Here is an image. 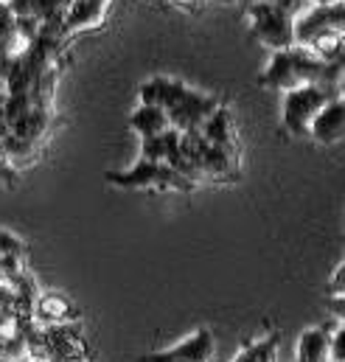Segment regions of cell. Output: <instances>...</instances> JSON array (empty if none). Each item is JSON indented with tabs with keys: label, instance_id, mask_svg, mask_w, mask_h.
<instances>
[{
	"label": "cell",
	"instance_id": "1",
	"mask_svg": "<svg viewBox=\"0 0 345 362\" xmlns=\"http://www.w3.org/2000/svg\"><path fill=\"white\" fill-rule=\"evenodd\" d=\"M326 62H320L306 45L303 48H286V51H272V59L267 71L261 74V85L275 88V90H295L300 85H317Z\"/></svg>",
	"mask_w": 345,
	"mask_h": 362
},
{
	"label": "cell",
	"instance_id": "2",
	"mask_svg": "<svg viewBox=\"0 0 345 362\" xmlns=\"http://www.w3.org/2000/svg\"><path fill=\"white\" fill-rule=\"evenodd\" d=\"M247 23L253 28V34L259 37L261 45H267L269 51H286L295 45V34H292V23L278 6L272 3H250L247 6Z\"/></svg>",
	"mask_w": 345,
	"mask_h": 362
},
{
	"label": "cell",
	"instance_id": "3",
	"mask_svg": "<svg viewBox=\"0 0 345 362\" xmlns=\"http://www.w3.org/2000/svg\"><path fill=\"white\" fill-rule=\"evenodd\" d=\"M329 98H337V95H332V93L317 88V85H300V88H295V90H286L283 104H281L283 129H286L289 135H306L312 118L317 115V110H320Z\"/></svg>",
	"mask_w": 345,
	"mask_h": 362
},
{
	"label": "cell",
	"instance_id": "4",
	"mask_svg": "<svg viewBox=\"0 0 345 362\" xmlns=\"http://www.w3.org/2000/svg\"><path fill=\"white\" fill-rule=\"evenodd\" d=\"M107 182L121 185V188H177V191H188L194 188V182L182 175H177L166 163H149V160H138L129 172H110Z\"/></svg>",
	"mask_w": 345,
	"mask_h": 362
},
{
	"label": "cell",
	"instance_id": "5",
	"mask_svg": "<svg viewBox=\"0 0 345 362\" xmlns=\"http://www.w3.org/2000/svg\"><path fill=\"white\" fill-rule=\"evenodd\" d=\"M326 31H343V3H337V6H309L292 23L295 45H309L315 37H320Z\"/></svg>",
	"mask_w": 345,
	"mask_h": 362
},
{
	"label": "cell",
	"instance_id": "6",
	"mask_svg": "<svg viewBox=\"0 0 345 362\" xmlns=\"http://www.w3.org/2000/svg\"><path fill=\"white\" fill-rule=\"evenodd\" d=\"M216 351L214 334L208 329H197L191 337H185L182 343H177L166 351H155L141 357V362H211Z\"/></svg>",
	"mask_w": 345,
	"mask_h": 362
},
{
	"label": "cell",
	"instance_id": "7",
	"mask_svg": "<svg viewBox=\"0 0 345 362\" xmlns=\"http://www.w3.org/2000/svg\"><path fill=\"white\" fill-rule=\"evenodd\" d=\"M219 104L211 98V95H202V93H194V90H185L172 107L166 110L169 115V127L185 132V129H199L202 121L216 110Z\"/></svg>",
	"mask_w": 345,
	"mask_h": 362
},
{
	"label": "cell",
	"instance_id": "8",
	"mask_svg": "<svg viewBox=\"0 0 345 362\" xmlns=\"http://www.w3.org/2000/svg\"><path fill=\"white\" fill-rule=\"evenodd\" d=\"M306 135H312L317 144H323V146H332V144H337V141H343L345 135V104L343 98H329L320 110H317V115L312 118V124H309V132Z\"/></svg>",
	"mask_w": 345,
	"mask_h": 362
},
{
	"label": "cell",
	"instance_id": "9",
	"mask_svg": "<svg viewBox=\"0 0 345 362\" xmlns=\"http://www.w3.org/2000/svg\"><path fill=\"white\" fill-rule=\"evenodd\" d=\"M34 309H37L34 315H37L45 326H59V323H76V320H79V309H76L65 295H57V292L42 295Z\"/></svg>",
	"mask_w": 345,
	"mask_h": 362
},
{
	"label": "cell",
	"instance_id": "10",
	"mask_svg": "<svg viewBox=\"0 0 345 362\" xmlns=\"http://www.w3.org/2000/svg\"><path fill=\"white\" fill-rule=\"evenodd\" d=\"M199 135L205 138V144L219 146V149H225V152H233V124H230L228 110L216 107V110L202 121Z\"/></svg>",
	"mask_w": 345,
	"mask_h": 362
},
{
	"label": "cell",
	"instance_id": "11",
	"mask_svg": "<svg viewBox=\"0 0 345 362\" xmlns=\"http://www.w3.org/2000/svg\"><path fill=\"white\" fill-rule=\"evenodd\" d=\"M129 127L135 135L141 138H155L160 132L169 129V115L163 107H155V104H141L132 115H129Z\"/></svg>",
	"mask_w": 345,
	"mask_h": 362
},
{
	"label": "cell",
	"instance_id": "12",
	"mask_svg": "<svg viewBox=\"0 0 345 362\" xmlns=\"http://www.w3.org/2000/svg\"><path fill=\"white\" fill-rule=\"evenodd\" d=\"M185 90H188V88H185L182 82L158 76V79H149L146 85H141V104H155V107L169 110Z\"/></svg>",
	"mask_w": 345,
	"mask_h": 362
},
{
	"label": "cell",
	"instance_id": "13",
	"mask_svg": "<svg viewBox=\"0 0 345 362\" xmlns=\"http://www.w3.org/2000/svg\"><path fill=\"white\" fill-rule=\"evenodd\" d=\"M329 360V332L326 329H306L298 340L295 362H326Z\"/></svg>",
	"mask_w": 345,
	"mask_h": 362
},
{
	"label": "cell",
	"instance_id": "14",
	"mask_svg": "<svg viewBox=\"0 0 345 362\" xmlns=\"http://www.w3.org/2000/svg\"><path fill=\"white\" fill-rule=\"evenodd\" d=\"M45 127H48V112L40 107V104H34L17 124H11V135H17V138H23V141H40L42 138V132H45Z\"/></svg>",
	"mask_w": 345,
	"mask_h": 362
},
{
	"label": "cell",
	"instance_id": "15",
	"mask_svg": "<svg viewBox=\"0 0 345 362\" xmlns=\"http://www.w3.org/2000/svg\"><path fill=\"white\" fill-rule=\"evenodd\" d=\"M278 334H269L267 340H256L247 349H242V354L233 362H278Z\"/></svg>",
	"mask_w": 345,
	"mask_h": 362
},
{
	"label": "cell",
	"instance_id": "16",
	"mask_svg": "<svg viewBox=\"0 0 345 362\" xmlns=\"http://www.w3.org/2000/svg\"><path fill=\"white\" fill-rule=\"evenodd\" d=\"M23 275V256H0V284L14 286Z\"/></svg>",
	"mask_w": 345,
	"mask_h": 362
},
{
	"label": "cell",
	"instance_id": "17",
	"mask_svg": "<svg viewBox=\"0 0 345 362\" xmlns=\"http://www.w3.org/2000/svg\"><path fill=\"white\" fill-rule=\"evenodd\" d=\"M0 256H23V242L8 230H0Z\"/></svg>",
	"mask_w": 345,
	"mask_h": 362
},
{
	"label": "cell",
	"instance_id": "18",
	"mask_svg": "<svg viewBox=\"0 0 345 362\" xmlns=\"http://www.w3.org/2000/svg\"><path fill=\"white\" fill-rule=\"evenodd\" d=\"M343 272H345V267L340 264L337 267V272H334V284H332V295H343L345 289H343Z\"/></svg>",
	"mask_w": 345,
	"mask_h": 362
},
{
	"label": "cell",
	"instance_id": "19",
	"mask_svg": "<svg viewBox=\"0 0 345 362\" xmlns=\"http://www.w3.org/2000/svg\"><path fill=\"white\" fill-rule=\"evenodd\" d=\"M315 6H337V3H343V0H312Z\"/></svg>",
	"mask_w": 345,
	"mask_h": 362
},
{
	"label": "cell",
	"instance_id": "20",
	"mask_svg": "<svg viewBox=\"0 0 345 362\" xmlns=\"http://www.w3.org/2000/svg\"><path fill=\"white\" fill-rule=\"evenodd\" d=\"M256 3H272V6H275V3H278V0H256Z\"/></svg>",
	"mask_w": 345,
	"mask_h": 362
},
{
	"label": "cell",
	"instance_id": "21",
	"mask_svg": "<svg viewBox=\"0 0 345 362\" xmlns=\"http://www.w3.org/2000/svg\"><path fill=\"white\" fill-rule=\"evenodd\" d=\"M28 362H48V360H28Z\"/></svg>",
	"mask_w": 345,
	"mask_h": 362
},
{
	"label": "cell",
	"instance_id": "22",
	"mask_svg": "<svg viewBox=\"0 0 345 362\" xmlns=\"http://www.w3.org/2000/svg\"><path fill=\"white\" fill-rule=\"evenodd\" d=\"M225 3H236V0H225Z\"/></svg>",
	"mask_w": 345,
	"mask_h": 362
}]
</instances>
